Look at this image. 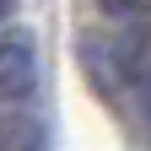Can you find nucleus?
Listing matches in <instances>:
<instances>
[{
    "label": "nucleus",
    "instance_id": "2",
    "mask_svg": "<svg viewBox=\"0 0 151 151\" xmlns=\"http://www.w3.org/2000/svg\"><path fill=\"white\" fill-rule=\"evenodd\" d=\"M49 140V124L32 108H22V97H0V151H32Z\"/></svg>",
    "mask_w": 151,
    "mask_h": 151
},
{
    "label": "nucleus",
    "instance_id": "3",
    "mask_svg": "<svg viewBox=\"0 0 151 151\" xmlns=\"http://www.w3.org/2000/svg\"><path fill=\"white\" fill-rule=\"evenodd\" d=\"M135 97H140V119L151 124V70H140V76H135Z\"/></svg>",
    "mask_w": 151,
    "mask_h": 151
},
{
    "label": "nucleus",
    "instance_id": "4",
    "mask_svg": "<svg viewBox=\"0 0 151 151\" xmlns=\"http://www.w3.org/2000/svg\"><path fill=\"white\" fill-rule=\"evenodd\" d=\"M97 6L108 16H135V11H146V0H97Z\"/></svg>",
    "mask_w": 151,
    "mask_h": 151
},
{
    "label": "nucleus",
    "instance_id": "5",
    "mask_svg": "<svg viewBox=\"0 0 151 151\" xmlns=\"http://www.w3.org/2000/svg\"><path fill=\"white\" fill-rule=\"evenodd\" d=\"M11 11H16V0H0V22H6V16H11Z\"/></svg>",
    "mask_w": 151,
    "mask_h": 151
},
{
    "label": "nucleus",
    "instance_id": "1",
    "mask_svg": "<svg viewBox=\"0 0 151 151\" xmlns=\"http://www.w3.org/2000/svg\"><path fill=\"white\" fill-rule=\"evenodd\" d=\"M38 86V49L27 32H0V97H27Z\"/></svg>",
    "mask_w": 151,
    "mask_h": 151
}]
</instances>
